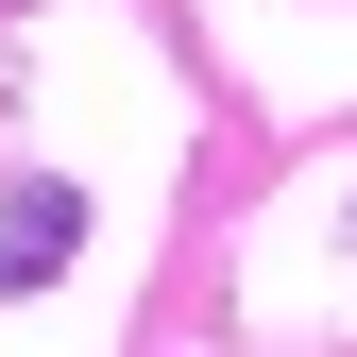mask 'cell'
<instances>
[{"instance_id":"1","label":"cell","mask_w":357,"mask_h":357,"mask_svg":"<svg viewBox=\"0 0 357 357\" xmlns=\"http://www.w3.org/2000/svg\"><path fill=\"white\" fill-rule=\"evenodd\" d=\"M68 238H85V204H68V188H17V204H0V289L68 273Z\"/></svg>"}]
</instances>
